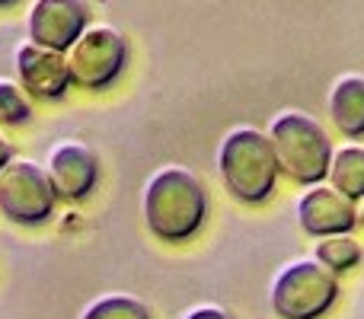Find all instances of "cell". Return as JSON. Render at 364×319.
I'll return each mask as SVG.
<instances>
[{"instance_id":"cell-18","label":"cell","mask_w":364,"mask_h":319,"mask_svg":"<svg viewBox=\"0 0 364 319\" xmlns=\"http://www.w3.org/2000/svg\"><path fill=\"white\" fill-rule=\"evenodd\" d=\"M358 224L364 227V205H361V211H358Z\"/></svg>"},{"instance_id":"cell-12","label":"cell","mask_w":364,"mask_h":319,"mask_svg":"<svg viewBox=\"0 0 364 319\" xmlns=\"http://www.w3.org/2000/svg\"><path fill=\"white\" fill-rule=\"evenodd\" d=\"M329 185L346 192L348 198H364V147L348 144L333 153V163H329Z\"/></svg>"},{"instance_id":"cell-7","label":"cell","mask_w":364,"mask_h":319,"mask_svg":"<svg viewBox=\"0 0 364 319\" xmlns=\"http://www.w3.org/2000/svg\"><path fill=\"white\" fill-rule=\"evenodd\" d=\"M87 26V0H32L29 13H26V32H29L32 42L61 51H68Z\"/></svg>"},{"instance_id":"cell-5","label":"cell","mask_w":364,"mask_h":319,"mask_svg":"<svg viewBox=\"0 0 364 319\" xmlns=\"http://www.w3.org/2000/svg\"><path fill=\"white\" fill-rule=\"evenodd\" d=\"M128 61V42L115 26L93 23L74 38L68 48V67L77 87L83 90H106Z\"/></svg>"},{"instance_id":"cell-11","label":"cell","mask_w":364,"mask_h":319,"mask_svg":"<svg viewBox=\"0 0 364 319\" xmlns=\"http://www.w3.org/2000/svg\"><path fill=\"white\" fill-rule=\"evenodd\" d=\"M329 119L346 138H364V77L346 74L329 93Z\"/></svg>"},{"instance_id":"cell-15","label":"cell","mask_w":364,"mask_h":319,"mask_svg":"<svg viewBox=\"0 0 364 319\" xmlns=\"http://www.w3.org/2000/svg\"><path fill=\"white\" fill-rule=\"evenodd\" d=\"M32 115L29 99L10 80H0V125H26Z\"/></svg>"},{"instance_id":"cell-8","label":"cell","mask_w":364,"mask_h":319,"mask_svg":"<svg viewBox=\"0 0 364 319\" xmlns=\"http://www.w3.org/2000/svg\"><path fill=\"white\" fill-rule=\"evenodd\" d=\"M16 74L19 87L29 90L36 99H61L74 83L68 67V51L38 45L32 38L16 48Z\"/></svg>"},{"instance_id":"cell-2","label":"cell","mask_w":364,"mask_h":319,"mask_svg":"<svg viewBox=\"0 0 364 319\" xmlns=\"http://www.w3.org/2000/svg\"><path fill=\"white\" fill-rule=\"evenodd\" d=\"M218 166L227 192L243 205H262L265 198H272L282 173L272 138L259 128H237L227 134L220 141Z\"/></svg>"},{"instance_id":"cell-1","label":"cell","mask_w":364,"mask_h":319,"mask_svg":"<svg viewBox=\"0 0 364 319\" xmlns=\"http://www.w3.org/2000/svg\"><path fill=\"white\" fill-rule=\"evenodd\" d=\"M208 198L201 182L188 169L166 166L151 175L144 188V220L154 237L166 243H182L195 237L205 224Z\"/></svg>"},{"instance_id":"cell-6","label":"cell","mask_w":364,"mask_h":319,"mask_svg":"<svg viewBox=\"0 0 364 319\" xmlns=\"http://www.w3.org/2000/svg\"><path fill=\"white\" fill-rule=\"evenodd\" d=\"M58 192L48 169L32 160H10L0 169V214L19 227L45 224L55 211Z\"/></svg>"},{"instance_id":"cell-13","label":"cell","mask_w":364,"mask_h":319,"mask_svg":"<svg viewBox=\"0 0 364 319\" xmlns=\"http://www.w3.org/2000/svg\"><path fill=\"white\" fill-rule=\"evenodd\" d=\"M316 259L333 271H348L361 262V246L352 239V233H329L316 243Z\"/></svg>"},{"instance_id":"cell-17","label":"cell","mask_w":364,"mask_h":319,"mask_svg":"<svg viewBox=\"0 0 364 319\" xmlns=\"http://www.w3.org/2000/svg\"><path fill=\"white\" fill-rule=\"evenodd\" d=\"M10 160H13V147H10V141L0 134V169H4Z\"/></svg>"},{"instance_id":"cell-19","label":"cell","mask_w":364,"mask_h":319,"mask_svg":"<svg viewBox=\"0 0 364 319\" xmlns=\"http://www.w3.org/2000/svg\"><path fill=\"white\" fill-rule=\"evenodd\" d=\"M6 4H13V0H0V6H6Z\"/></svg>"},{"instance_id":"cell-9","label":"cell","mask_w":364,"mask_h":319,"mask_svg":"<svg viewBox=\"0 0 364 319\" xmlns=\"http://www.w3.org/2000/svg\"><path fill=\"white\" fill-rule=\"evenodd\" d=\"M297 220H301V227L310 237L352 233L355 224H358V207H355V198H348L336 185H320L316 182L297 201Z\"/></svg>"},{"instance_id":"cell-14","label":"cell","mask_w":364,"mask_h":319,"mask_svg":"<svg viewBox=\"0 0 364 319\" xmlns=\"http://www.w3.org/2000/svg\"><path fill=\"white\" fill-rule=\"evenodd\" d=\"M80 319H151V313H147V307L141 301H134V297L112 294V297H102V301L90 303Z\"/></svg>"},{"instance_id":"cell-10","label":"cell","mask_w":364,"mask_h":319,"mask_svg":"<svg viewBox=\"0 0 364 319\" xmlns=\"http://www.w3.org/2000/svg\"><path fill=\"white\" fill-rule=\"evenodd\" d=\"M48 179L55 185L58 198L64 201H83L93 192L96 179H100V160L87 144L77 141H64L51 151L48 157Z\"/></svg>"},{"instance_id":"cell-3","label":"cell","mask_w":364,"mask_h":319,"mask_svg":"<svg viewBox=\"0 0 364 319\" xmlns=\"http://www.w3.org/2000/svg\"><path fill=\"white\" fill-rule=\"evenodd\" d=\"M272 147H275L278 169L301 185H316L329 175L333 144L316 119L304 112H282L272 121Z\"/></svg>"},{"instance_id":"cell-16","label":"cell","mask_w":364,"mask_h":319,"mask_svg":"<svg viewBox=\"0 0 364 319\" xmlns=\"http://www.w3.org/2000/svg\"><path fill=\"white\" fill-rule=\"evenodd\" d=\"M186 319H230V316L218 307H198V310H192V313H186Z\"/></svg>"},{"instance_id":"cell-4","label":"cell","mask_w":364,"mask_h":319,"mask_svg":"<svg viewBox=\"0 0 364 319\" xmlns=\"http://www.w3.org/2000/svg\"><path fill=\"white\" fill-rule=\"evenodd\" d=\"M339 297V281L320 259H297L272 284V310L282 319H320Z\"/></svg>"}]
</instances>
